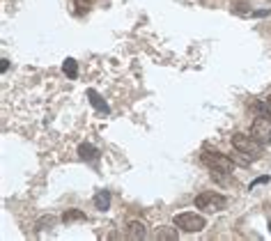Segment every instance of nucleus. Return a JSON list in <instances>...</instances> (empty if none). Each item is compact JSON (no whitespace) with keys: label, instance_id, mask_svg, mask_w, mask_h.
I'll return each instance as SVG.
<instances>
[{"label":"nucleus","instance_id":"f257e3e1","mask_svg":"<svg viewBox=\"0 0 271 241\" xmlns=\"http://www.w3.org/2000/svg\"><path fill=\"white\" fill-rule=\"evenodd\" d=\"M232 147L237 149L239 154L248 156L251 161H255V159H260V156H262V142H258L253 136L234 134V136H232Z\"/></svg>","mask_w":271,"mask_h":241},{"label":"nucleus","instance_id":"f03ea898","mask_svg":"<svg viewBox=\"0 0 271 241\" xmlns=\"http://www.w3.org/2000/svg\"><path fill=\"white\" fill-rule=\"evenodd\" d=\"M195 207L205 209V211H223L228 207V200L225 195L214 193V191H205V193L195 195Z\"/></svg>","mask_w":271,"mask_h":241},{"label":"nucleus","instance_id":"7ed1b4c3","mask_svg":"<svg viewBox=\"0 0 271 241\" xmlns=\"http://www.w3.org/2000/svg\"><path fill=\"white\" fill-rule=\"evenodd\" d=\"M202 161H205V166H209V170H218V172L232 174V168H234L232 159H228V156L221 154V152H212V149H205V152H202Z\"/></svg>","mask_w":271,"mask_h":241},{"label":"nucleus","instance_id":"20e7f679","mask_svg":"<svg viewBox=\"0 0 271 241\" xmlns=\"http://www.w3.org/2000/svg\"><path fill=\"white\" fill-rule=\"evenodd\" d=\"M175 225L184 232H200V230H205L207 221L195 211H184V214L175 216Z\"/></svg>","mask_w":271,"mask_h":241},{"label":"nucleus","instance_id":"39448f33","mask_svg":"<svg viewBox=\"0 0 271 241\" xmlns=\"http://www.w3.org/2000/svg\"><path fill=\"white\" fill-rule=\"evenodd\" d=\"M251 136L258 142L267 145L271 140V115H258L251 124Z\"/></svg>","mask_w":271,"mask_h":241},{"label":"nucleus","instance_id":"423d86ee","mask_svg":"<svg viewBox=\"0 0 271 241\" xmlns=\"http://www.w3.org/2000/svg\"><path fill=\"white\" fill-rule=\"evenodd\" d=\"M87 99H90V103H92L94 108H97V110H99V113H111V108H108V103L104 99H101L99 97V92H97V90H87Z\"/></svg>","mask_w":271,"mask_h":241},{"label":"nucleus","instance_id":"0eeeda50","mask_svg":"<svg viewBox=\"0 0 271 241\" xmlns=\"http://www.w3.org/2000/svg\"><path fill=\"white\" fill-rule=\"evenodd\" d=\"M126 237L133 241H138V239H145V225L138 221H131L129 225H126Z\"/></svg>","mask_w":271,"mask_h":241},{"label":"nucleus","instance_id":"6e6552de","mask_svg":"<svg viewBox=\"0 0 271 241\" xmlns=\"http://www.w3.org/2000/svg\"><path fill=\"white\" fill-rule=\"evenodd\" d=\"M177 225L175 228H168V225H161L156 232H154V239H163V241H177L179 235H177Z\"/></svg>","mask_w":271,"mask_h":241},{"label":"nucleus","instance_id":"1a4fd4ad","mask_svg":"<svg viewBox=\"0 0 271 241\" xmlns=\"http://www.w3.org/2000/svg\"><path fill=\"white\" fill-rule=\"evenodd\" d=\"M94 207L99 209V211H108L111 209V193L108 191H99V193L94 195Z\"/></svg>","mask_w":271,"mask_h":241},{"label":"nucleus","instance_id":"9d476101","mask_svg":"<svg viewBox=\"0 0 271 241\" xmlns=\"http://www.w3.org/2000/svg\"><path fill=\"white\" fill-rule=\"evenodd\" d=\"M78 156L80 159H85V161H94L97 156H99V152H97V147H92L90 142H83L78 147Z\"/></svg>","mask_w":271,"mask_h":241},{"label":"nucleus","instance_id":"9b49d317","mask_svg":"<svg viewBox=\"0 0 271 241\" xmlns=\"http://www.w3.org/2000/svg\"><path fill=\"white\" fill-rule=\"evenodd\" d=\"M62 221H65V223L85 221V211H80V209H67L65 214H62Z\"/></svg>","mask_w":271,"mask_h":241},{"label":"nucleus","instance_id":"f8f14e48","mask_svg":"<svg viewBox=\"0 0 271 241\" xmlns=\"http://www.w3.org/2000/svg\"><path fill=\"white\" fill-rule=\"evenodd\" d=\"M62 69H65V74L69 76V78H76V76H78V65H76L74 58H67L65 65H62Z\"/></svg>","mask_w":271,"mask_h":241},{"label":"nucleus","instance_id":"ddd939ff","mask_svg":"<svg viewBox=\"0 0 271 241\" xmlns=\"http://www.w3.org/2000/svg\"><path fill=\"white\" fill-rule=\"evenodd\" d=\"M267 181H269V174H262V177H258L255 181H251V186H248V188L253 191L255 186H260V184H267Z\"/></svg>","mask_w":271,"mask_h":241},{"label":"nucleus","instance_id":"4468645a","mask_svg":"<svg viewBox=\"0 0 271 241\" xmlns=\"http://www.w3.org/2000/svg\"><path fill=\"white\" fill-rule=\"evenodd\" d=\"M76 2H78L80 12H87V9H90V0H76Z\"/></svg>","mask_w":271,"mask_h":241},{"label":"nucleus","instance_id":"2eb2a0df","mask_svg":"<svg viewBox=\"0 0 271 241\" xmlns=\"http://www.w3.org/2000/svg\"><path fill=\"white\" fill-rule=\"evenodd\" d=\"M0 62H2V65H0V71L5 74L7 69H9V60H5V58H2V60H0Z\"/></svg>","mask_w":271,"mask_h":241},{"label":"nucleus","instance_id":"dca6fc26","mask_svg":"<svg viewBox=\"0 0 271 241\" xmlns=\"http://www.w3.org/2000/svg\"><path fill=\"white\" fill-rule=\"evenodd\" d=\"M269 106H271V94H269Z\"/></svg>","mask_w":271,"mask_h":241},{"label":"nucleus","instance_id":"f3484780","mask_svg":"<svg viewBox=\"0 0 271 241\" xmlns=\"http://www.w3.org/2000/svg\"><path fill=\"white\" fill-rule=\"evenodd\" d=\"M269 232H271V223H269Z\"/></svg>","mask_w":271,"mask_h":241}]
</instances>
